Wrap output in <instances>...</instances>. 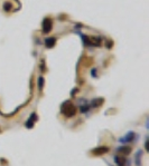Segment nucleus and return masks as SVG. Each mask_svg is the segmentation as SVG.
I'll use <instances>...</instances> for the list:
<instances>
[{"label": "nucleus", "instance_id": "11", "mask_svg": "<svg viewBox=\"0 0 149 166\" xmlns=\"http://www.w3.org/2000/svg\"><path fill=\"white\" fill-rule=\"evenodd\" d=\"M132 137H133V133H129V135L127 136L126 138L121 139V142H123V141H130V139H132Z\"/></svg>", "mask_w": 149, "mask_h": 166}, {"label": "nucleus", "instance_id": "5", "mask_svg": "<svg viewBox=\"0 0 149 166\" xmlns=\"http://www.w3.org/2000/svg\"><path fill=\"white\" fill-rule=\"evenodd\" d=\"M56 44V39L54 38V37H49L45 40V45L47 48H53Z\"/></svg>", "mask_w": 149, "mask_h": 166}, {"label": "nucleus", "instance_id": "2", "mask_svg": "<svg viewBox=\"0 0 149 166\" xmlns=\"http://www.w3.org/2000/svg\"><path fill=\"white\" fill-rule=\"evenodd\" d=\"M52 28H53V21H52L51 18H45V19L43 20V25H42L43 33H48L52 30Z\"/></svg>", "mask_w": 149, "mask_h": 166}, {"label": "nucleus", "instance_id": "7", "mask_svg": "<svg viewBox=\"0 0 149 166\" xmlns=\"http://www.w3.org/2000/svg\"><path fill=\"white\" fill-rule=\"evenodd\" d=\"M114 162L118 166H124V164H126V159L122 156H115Z\"/></svg>", "mask_w": 149, "mask_h": 166}, {"label": "nucleus", "instance_id": "1", "mask_svg": "<svg viewBox=\"0 0 149 166\" xmlns=\"http://www.w3.org/2000/svg\"><path fill=\"white\" fill-rule=\"evenodd\" d=\"M76 111H77V109H76L75 105L74 104H72L71 102H65L62 104V106H61V113L64 115V116L66 117H73L75 116Z\"/></svg>", "mask_w": 149, "mask_h": 166}, {"label": "nucleus", "instance_id": "10", "mask_svg": "<svg viewBox=\"0 0 149 166\" xmlns=\"http://www.w3.org/2000/svg\"><path fill=\"white\" fill-rule=\"evenodd\" d=\"M43 86H44V78L40 77V79H38V88H40V90L43 89Z\"/></svg>", "mask_w": 149, "mask_h": 166}, {"label": "nucleus", "instance_id": "9", "mask_svg": "<svg viewBox=\"0 0 149 166\" xmlns=\"http://www.w3.org/2000/svg\"><path fill=\"white\" fill-rule=\"evenodd\" d=\"M3 9H5V11H9L10 9H12V5L10 2H5L3 3Z\"/></svg>", "mask_w": 149, "mask_h": 166}, {"label": "nucleus", "instance_id": "3", "mask_svg": "<svg viewBox=\"0 0 149 166\" xmlns=\"http://www.w3.org/2000/svg\"><path fill=\"white\" fill-rule=\"evenodd\" d=\"M109 152V148L107 146H100V147H96L94 150H92V154L95 156H100V155H103L105 153Z\"/></svg>", "mask_w": 149, "mask_h": 166}, {"label": "nucleus", "instance_id": "4", "mask_svg": "<svg viewBox=\"0 0 149 166\" xmlns=\"http://www.w3.org/2000/svg\"><path fill=\"white\" fill-rule=\"evenodd\" d=\"M37 120V115L36 114H31L30 117H29V119L26 122V127L27 128H33L34 127V124L35 122Z\"/></svg>", "mask_w": 149, "mask_h": 166}, {"label": "nucleus", "instance_id": "8", "mask_svg": "<svg viewBox=\"0 0 149 166\" xmlns=\"http://www.w3.org/2000/svg\"><path fill=\"white\" fill-rule=\"evenodd\" d=\"M103 98H95L94 100H92V107H100L103 104Z\"/></svg>", "mask_w": 149, "mask_h": 166}, {"label": "nucleus", "instance_id": "6", "mask_svg": "<svg viewBox=\"0 0 149 166\" xmlns=\"http://www.w3.org/2000/svg\"><path fill=\"white\" fill-rule=\"evenodd\" d=\"M118 151L121 153V154H123V155H129L130 153H131V147L130 146H122V147H120Z\"/></svg>", "mask_w": 149, "mask_h": 166}]
</instances>
